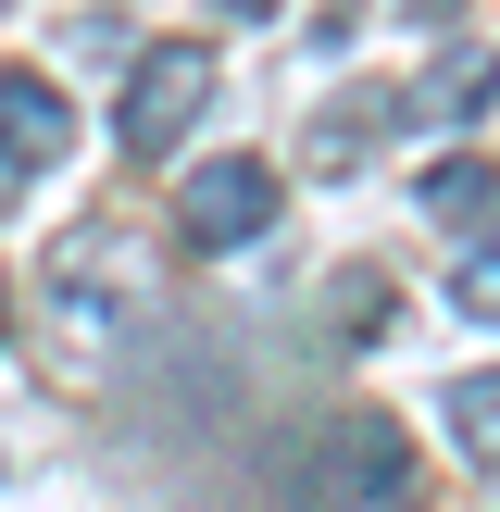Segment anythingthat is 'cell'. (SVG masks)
Segmentation results:
<instances>
[{"instance_id":"obj_1","label":"cell","mask_w":500,"mask_h":512,"mask_svg":"<svg viewBox=\"0 0 500 512\" xmlns=\"http://www.w3.org/2000/svg\"><path fill=\"white\" fill-rule=\"evenodd\" d=\"M200 113H213V50H200V38H150V63L125 75V100H113L125 150L150 163V150H175V138L200 125Z\"/></svg>"},{"instance_id":"obj_2","label":"cell","mask_w":500,"mask_h":512,"mask_svg":"<svg viewBox=\"0 0 500 512\" xmlns=\"http://www.w3.org/2000/svg\"><path fill=\"white\" fill-rule=\"evenodd\" d=\"M175 225H188V250H250L275 225V163L263 150H213V163L175 188Z\"/></svg>"},{"instance_id":"obj_3","label":"cell","mask_w":500,"mask_h":512,"mask_svg":"<svg viewBox=\"0 0 500 512\" xmlns=\"http://www.w3.org/2000/svg\"><path fill=\"white\" fill-rule=\"evenodd\" d=\"M63 300H75V313H138V300H150L138 238H125V225H88V238L63 250Z\"/></svg>"},{"instance_id":"obj_4","label":"cell","mask_w":500,"mask_h":512,"mask_svg":"<svg viewBox=\"0 0 500 512\" xmlns=\"http://www.w3.org/2000/svg\"><path fill=\"white\" fill-rule=\"evenodd\" d=\"M63 150H75L63 88H50V75H0V163H13V175H38V163H63Z\"/></svg>"},{"instance_id":"obj_5","label":"cell","mask_w":500,"mask_h":512,"mask_svg":"<svg viewBox=\"0 0 500 512\" xmlns=\"http://www.w3.org/2000/svg\"><path fill=\"white\" fill-rule=\"evenodd\" d=\"M325 450H338V488H350V500H375V512L413 500V450H400V425H388V413H350Z\"/></svg>"},{"instance_id":"obj_6","label":"cell","mask_w":500,"mask_h":512,"mask_svg":"<svg viewBox=\"0 0 500 512\" xmlns=\"http://www.w3.org/2000/svg\"><path fill=\"white\" fill-rule=\"evenodd\" d=\"M488 88H500V63H488V50H463V63H425L413 88H400V113H413V125H463Z\"/></svg>"},{"instance_id":"obj_7","label":"cell","mask_w":500,"mask_h":512,"mask_svg":"<svg viewBox=\"0 0 500 512\" xmlns=\"http://www.w3.org/2000/svg\"><path fill=\"white\" fill-rule=\"evenodd\" d=\"M388 125H400V100H388V88L338 100V113H313V163H325V175H363V150L388 138Z\"/></svg>"},{"instance_id":"obj_8","label":"cell","mask_w":500,"mask_h":512,"mask_svg":"<svg viewBox=\"0 0 500 512\" xmlns=\"http://www.w3.org/2000/svg\"><path fill=\"white\" fill-rule=\"evenodd\" d=\"M413 200H425V213H438V225H488V213H500V175L450 150V163H425V188H413Z\"/></svg>"},{"instance_id":"obj_9","label":"cell","mask_w":500,"mask_h":512,"mask_svg":"<svg viewBox=\"0 0 500 512\" xmlns=\"http://www.w3.org/2000/svg\"><path fill=\"white\" fill-rule=\"evenodd\" d=\"M450 450L463 463H500V375H463L450 388Z\"/></svg>"},{"instance_id":"obj_10","label":"cell","mask_w":500,"mask_h":512,"mask_svg":"<svg viewBox=\"0 0 500 512\" xmlns=\"http://www.w3.org/2000/svg\"><path fill=\"white\" fill-rule=\"evenodd\" d=\"M450 313H475V325H500V225L450 263Z\"/></svg>"},{"instance_id":"obj_11","label":"cell","mask_w":500,"mask_h":512,"mask_svg":"<svg viewBox=\"0 0 500 512\" xmlns=\"http://www.w3.org/2000/svg\"><path fill=\"white\" fill-rule=\"evenodd\" d=\"M225 13H238V25H275V0H225Z\"/></svg>"},{"instance_id":"obj_12","label":"cell","mask_w":500,"mask_h":512,"mask_svg":"<svg viewBox=\"0 0 500 512\" xmlns=\"http://www.w3.org/2000/svg\"><path fill=\"white\" fill-rule=\"evenodd\" d=\"M400 13H425V25H438V13H450V0H400Z\"/></svg>"},{"instance_id":"obj_13","label":"cell","mask_w":500,"mask_h":512,"mask_svg":"<svg viewBox=\"0 0 500 512\" xmlns=\"http://www.w3.org/2000/svg\"><path fill=\"white\" fill-rule=\"evenodd\" d=\"M0 475H13V463H0Z\"/></svg>"}]
</instances>
